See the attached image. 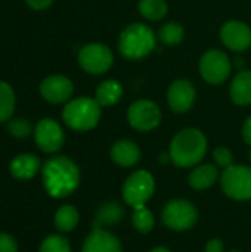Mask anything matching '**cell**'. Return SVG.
Listing matches in <instances>:
<instances>
[{
  "label": "cell",
  "instance_id": "6",
  "mask_svg": "<svg viewBox=\"0 0 251 252\" xmlns=\"http://www.w3.org/2000/svg\"><path fill=\"white\" fill-rule=\"evenodd\" d=\"M155 189L154 177L146 170L135 171L127 177L123 185V199L127 205L136 208L145 205L152 196Z\"/></svg>",
  "mask_w": 251,
  "mask_h": 252
},
{
  "label": "cell",
  "instance_id": "3",
  "mask_svg": "<svg viewBox=\"0 0 251 252\" xmlns=\"http://www.w3.org/2000/svg\"><path fill=\"white\" fill-rule=\"evenodd\" d=\"M155 47L154 31L142 22L127 25L118 37V50L129 61H139L148 56Z\"/></svg>",
  "mask_w": 251,
  "mask_h": 252
},
{
  "label": "cell",
  "instance_id": "16",
  "mask_svg": "<svg viewBox=\"0 0 251 252\" xmlns=\"http://www.w3.org/2000/svg\"><path fill=\"white\" fill-rule=\"evenodd\" d=\"M41 162L37 155L33 154H21L16 155L9 165L10 174L18 180H30L40 171Z\"/></svg>",
  "mask_w": 251,
  "mask_h": 252
},
{
  "label": "cell",
  "instance_id": "14",
  "mask_svg": "<svg viewBox=\"0 0 251 252\" xmlns=\"http://www.w3.org/2000/svg\"><path fill=\"white\" fill-rule=\"evenodd\" d=\"M74 93L72 81L65 75H50L40 84V94L49 103H64Z\"/></svg>",
  "mask_w": 251,
  "mask_h": 252
},
{
  "label": "cell",
  "instance_id": "1",
  "mask_svg": "<svg viewBox=\"0 0 251 252\" xmlns=\"http://www.w3.org/2000/svg\"><path fill=\"white\" fill-rule=\"evenodd\" d=\"M41 180L44 190L52 198H65L77 189L80 183V171L70 158L53 157L44 162Z\"/></svg>",
  "mask_w": 251,
  "mask_h": 252
},
{
  "label": "cell",
  "instance_id": "9",
  "mask_svg": "<svg viewBox=\"0 0 251 252\" xmlns=\"http://www.w3.org/2000/svg\"><path fill=\"white\" fill-rule=\"evenodd\" d=\"M127 121L138 131H151L158 127L161 121V111L155 102L149 99H139L129 106Z\"/></svg>",
  "mask_w": 251,
  "mask_h": 252
},
{
  "label": "cell",
  "instance_id": "34",
  "mask_svg": "<svg viewBox=\"0 0 251 252\" xmlns=\"http://www.w3.org/2000/svg\"><path fill=\"white\" fill-rule=\"evenodd\" d=\"M151 252H170L167 248H164V247H160V248H155V250H152Z\"/></svg>",
  "mask_w": 251,
  "mask_h": 252
},
{
  "label": "cell",
  "instance_id": "35",
  "mask_svg": "<svg viewBox=\"0 0 251 252\" xmlns=\"http://www.w3.org/2000/svg\"><path fill=\"white\" fill-rule=\"evenodd\" d=\"M249 158H250V161H251V148H250V152H249Z\"/></svg>",
  "mask_w": 251,
  "mask_h": 252
},
{
  "label": "cell",
  "instance_id": "29",
  "mask_svg": "<svg viewBox=\"0 0 251 252\" xmlns=\"http://www.w3.org/2000/svg\"><path fill=\"white\" fill-rule=\"evenodd\" d=\"M213 159L222 168H229L231 165H234V155H232V152L228 148H223V146H219L217 149H215Z\"/></svg>",
  "mask_w": 251,
  "mask_h": 252
},
{
  "label": "cell",
  "instance_id": "36",
  "mask_svg": "<svg viewBox=\"0 0 251 252\" xmlns=\"http://www.w3.org/2000/svg\"><path fill=\"white\" fill-rule=\"evenodd\" d=\"M231 252H238V251H231Z\"/></svg>",
  "mask_w": 251,
  "mask_h": 252
},
{
  "label": "cell",
  "instance_id": "18",
  "mask_svg": "<svg viewBox=\"0 0 251 252\" xmlns=\"http://www.w3.org/2000/svg\"><path fill=\"white\" fill-rule=\"evenodd\" d=\"M229 96L238 106L251 105V71L238 72L229 87Z\"/></svg>",
  "mask_w": 251,
  "mask_h": 252
},
{
  "label": "cell",
  "instance_id": "17",
  "mask_svg": "<svg viewBox=\"0 0 251 252\" xmlns=\"http://www.w3.org/2000/svg\"><path fill=\"white\" fill-rule=\"evenodd\" d=\"M111 159L120 167H132L141 159V149L132 140H118L111 148Z\"/></svg>",
  "mask_w": 251,
  "mask_h": 252
},
{
  "label": "cell",
  "instance_id": "13",
  "mask_svg": "<svg viewBox=\"0 0 251 252\" xmlns=\"http://www.w3.org/2000/svg\"><path fill=\"white\" fill-rule=\"evenodd\" d=\"M220 40L234 52H246L251 47V28L243 21H228L220 28Z\"/></svg>",
  "mask_w": 251,
  "mask_h": 252
},
{
  "label": "cell",
  "instance_id": "32",
  "mask_svg": "<svg viewBox=\"0 0 251 252\" xmlns=\"http://www.w3.org/2000/svg\"><path fill=\"white\" fill-rule=\"evenodd\" d=\"M206 252H223V244L220 239H212L206 245Z\"/></svg>",
  "mask_w": 251,
  "mask_h": 252
},
{
  "label": "cell",
  "instance_id": "24",
  "mask_svg": "<svg viewBox=\"0 0 251 252\" xmlns=\"http://www.w3.org/2000/svg\"><path fill=\"white\" fill-rule=\"evenodd\" d=\"M157 37L166 46H176L185 38V28L179 22L170 21L160 27Z\"/></svg>",
  "mask_w": 251,
  "mask_h": 252
},
{
  "label": "cell",
  "instance_id": "15",
  "mask_svg": "<svg viewBox=\"0 0 251 252\" xmlns=\"http://www.w3.org/2000/svg\"><path fill=\"white\" fill-rule=\"evenodd\" d=\"M81 252H121V245L112 233L102 229H93L86 238Z\"/></svg>",
  "mask_w": 251,
  "mask_h": 252
},
{
  "label": "cell",
  "instance_id": "8",
  "mask_svg": "<svg viewBox=\"0 0 251 252\" xmlns=\"http://www.w3.org/2000/svg\"><path fill=\"white\" fill-rule=\"evenodd\" d=\"M220 185L229 198L249 201L251 199V168L246 165H231L225 168Z\"/></svg>",
  "mask_w": 251,
  "mask_h": 252
},
{
  "label": "cell",
  "instance_id": "26",
  "mask_svg": "<svg viewBox=\"0 0 251 252\" xmlns=\"http://www.w3.org/2000/svg\"><path fill=\"white\" fill-rule=\"evenodd\" d=\"M132 221H133V226L136 227V230L141 233H148L154 227V216L145 205L133 208Z\"/></svg>",
  "mask_w": 251,
  "mask_h": 252
},
{
  "label": "cell",
  "instance_id": "19",
  "mask_svg": "<svg viewBox=\"0 0 251 252\" xmlns=\"http://www.w3.org/2000/svg\"><path fill=\"white\" fill-rule=\"evenodd\" d=\"M123 97V86L117 80H105L96 87L95 99L102 108H109L118 103Z\"/></svg>",
  "mask_w": 251,
  "mask_h": 252
},
{
  "label": "cell",
  "instance_id": "33",
  "mask_svg": "<svg viewBox=\"0 0 251 252\" xmlns=\"http://www.w3.org/2000/svg\"><path fill=\"white\" fill-rule=\"evenodd\" d=\"M243 137H244V142L251 146V115L246 120L243 126Z\"/></svg>",
  "mask_w": 251,
  "mask_h": 252
},
{
  "label": "cell",
  "instance_id": "20",
  "mask_svg": "<svg viewBox=\"0 0 251 252\" xmlns=\"http://www.w3.org/2000/svg\"><path fill=\"white\" fill-rule=\"evenodd\" d=\"M217 179V168L212 164H204L197 167L189 176V186L197 190L210 188Z\"/></svg>",
  "mask_w": 251,
  "mask_h": 252
},
{
  "label": "cell",
  "instance_id": "23",
  "mask_svg": "<svg viewBox=\"0 0 251 252\" xmlns=\"http://www.w3.org/2000/svg\"><path fill=\"white\" fill-rule=\"evenodd\" d=\"M138 9L145 19L161 21L169 12V4L166 0H139Z\"/></svg>",
  "mask_w": 251,
  "mask_h": 252
},
{
  "label": "cell",
  "instance_id": "4",
  "mask_svg": "<svg viewBox=\"0 0 251 252\" xmlns=\"http://www.w3.org/2000/svg\"><path fill=\"white\" fill-rule=\"evenodd\" d=\"M102 106L93 97H77L68 102L62 111L64 123L75 131H89L101 120Z\"/></svg>",
  "mask_w": 251,
  "mask_h": 252
},
{
  "label": "cell",
  "instance_id": "2",
  "mask_svg": "<svg viewBox=\"0 0 251 252\" xmlns=\"http://www.w3.org/2000/svg\"><path fill=\"white\" fill-rule=\"evenodd\" d=\"M207 152V139L198 128H183L170 143V158L175 165L186 168L198 164Z\"/></svg>",
  "mask_w": 251,
  "mask_h": 252
},
{
  "label": "cell",
  "instance_id": "28",
  "mask_svg": "<svg viewBox=\"0 0 251 252\" xmlns=\"http://www.w3.org/2000/svg\"><path fill=\"white\" fill-rule=\"evenodd\" d=\"M7 131L16 139H25L31 134L33 126L25 118H13L7 121Z\"/></svg>",
  "mask_w": 251,
  "mask_h": 252
},
{
  "label": "cell",
  "instance_id": "22",
  "mask_svg": "<svg viewBox=\"0 0 251 252\" xmlns=\"http://www.w3.org/2000/svg\"><path fill=\"white\" fill-rule=\"evenodd\" d=\"M78 220H80L78 211L72 205H62L55 213V219H53L56 229L62 233H68L74 230L75 226L78 224Z\"/></svg>",
  "mask_w": 251,
  "mask_h": 252
},
{
  "label": "cell",
  "instance_id": "30",
  "mask_svg": "<svg viewBox=\"0 0 251 252\" xmlns=\"http://www.w3.org/2000/svg\"><path fill=\"white\" fill-rule=\"evenodd\" d=\"M0 252H18V242L7 233H0Z\"/></svg>",
  "mask_w": 251,
  "mask_h": 252
},
{
  "label": "cell",
  "instance_id": "12",
  "mask_svg": "<svg viewBox=\"0 0 251 252\" xmlns=\"http://www.w3.org/2000/svg\"><path fill=\"white\" fill-rule=\"evenodd\" d=\"M167 103L170 109L176 114L188 112L197 99V89L195 86L186 78L175 80L167 89Z\"/></svg>",
  "mask_w": 251,
  "mask_h": 252
},
{
  "label": "cell",
  "instance_id": "10",
  "mask_svg": "<svg viewBox=\"0 0 251 252\" xmlns=\"http://www.w3.org/2000/svg\"><path fill=\"white\" fill-rule=\"evenodd\" d=\"M198 219L195 207L185 199H175L169 202L163 210L164 224L176 232H183L191 229Z\"/></svg>",
  "mask_w": 251,
  "mask_h": 252
},
{
  "label": "cell",
  "instance_id": "31",
  "mask_svg": "<svg viewBox=\"0 0 251 252\" xmlns=\"http://www.w3.org/2000/svg\"><path fill=\"white\" fill-rule=\"evenodd\" d=\"M25 3L34 10H43L49 7L53 3V0H25Z\"/></svg>",
  "mask_w": 251,
  "mask_h": 252
},
{
  "label": "cell",
  "instance_id": "21",
  "mask_svg": "<svg viewBox=\"0 0 251 252\" xmlns=\"http://www.w3.org/2000/svg\"><path fill=\"white\" fill-rule=\"evenodd\" d=\"M124 217V210L121 208L120 204L117 202H107L104 204L95 217V223H93V229H101V226H111L115 224L118 221H121V219Z\"/></svg>",
  "mask_w": 251,
  "mask_h": 252
},
{
  "label": "cell",
  "instance_id": "5",
  "mask_svg": "<svg viewBox=\"0 0 251 252\" xmlns=\"http://www.w3.org/2000/svg\"><path fill=\"white\" fill-rule=\"evenodd\" d=\"M198 69L206 83L219 86L223 84L231 75L232 62L223 50L210 49L200 58Z\"/></svg>",
  "mask_w": 251,
  "mask_h": 252
},
{
  "label": "cell",
  "instance_id": "25",
  "mask_svg": "<svg viewBox=\"0 0 251 252\" xmlns=\"http://www.w3.org/2000/svg\"><path fill=\"white\" fill-rule=\"evenodd\" d=\"M13 111H15L13 89L7 83L0 81V123L9 121Z\"/></svg>",
  "mask_w": 251,
  "mask_h": 252
},
{
  "label": "cell",
  "instance_id": "11",
  "mask_svg": "<svg viewBox=\"0 0 251 252\" xmlns=\"http://www.w3.org/2000/svg\"><path fill=\"white\" fill-rule=\"evenodd\" d=\"M34 140L40 151L46 154H55L61 151L65 142L62 127L52 118H43L34 128Z\"/></svg>",
  "mask_w": 251,
  "mask_h": 252
},
{
  "label": "cell",
  "instance_id": "27",
  "mask_svg": "<svg viewBox=\"0 0 251 252\" xmlns=\"http://www.w3.org/2000/svg\"><path fill=\"white\" fill-rule=\"evenodd\" d=\"M38 252H71V247L64 236L50 235L41 242Z\"/></svg>",
  "mask_w": 251,
  "mask_h": 252
},
{
  "label": "cell",
  "instance_id": "7",
  "mask_svg": "<svg viewBox=\"0 0 251 252\" xmlns=\"http://www.w3.org/2000/svg\"><path fill=\"white\" fill-rule=\"evenodd\" d=\"M78 63L81 69L92 75H102L111 69L114 55L111 49L102 43H90L78 52Z\"/></svg>",
  "mask_w": 251,
  "mask_h": 252
}]
</instances>
